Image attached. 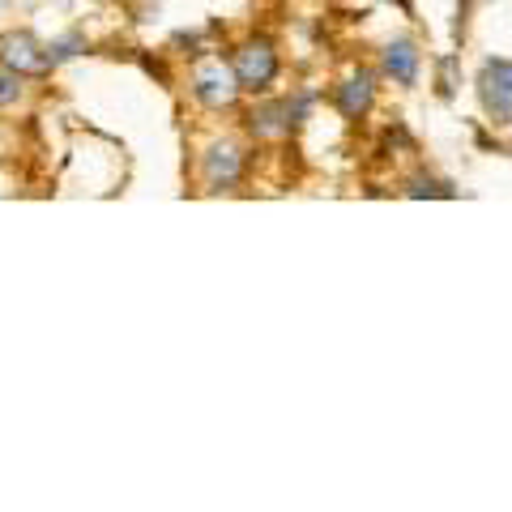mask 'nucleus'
Listing matches in <instances>:
<instances>
[{
	"mask_svg": "<svg viewBox=\"0 0 512 512\" xmlns=\"http://www.w3.org/2000/svg\"><path fill=\"white\" fill-rule=\"evenodd\" d=\"M0 64L30 77V82H43V77L56 73V60L47 52V43L35 39L30 30H5V35H0Z\"/></svg>",
	"mask_w": 512,
	"mask_h": 512,
	"instance_id": "1",
	"label": "nucleus"
},
{
	"mask_svg": "<svg viewBox=\"0 0 512 512\" xmlns=\"http://www.w3.org/2000/svg\"><path fill=\"white\" fill-rule=\"evenodd\" d=\"M231 73H235L239 90H252V94L269 90V86H274V77H278V47L269 39H248L235 52Z\"/></svg>",
	"mask_w": 512,
	"mask_h": 512,
	"instance_id": "2",
	"label": "nucleus"
},
{
	"mask_svg": "<svg viewBox=\"0 0 512 512\" xmlns=\"http://www.w3.org/2000/svg\"><path fill=\"white\" fill-rule=\"evenodd\" d=\"M192 99L205 103V107H214V111H227L239 99V82H235L231 64L201 60L197 69H192Z\"/></svg>",
	"mask_w": 512,
	"mask_h": 512,
	"instance_id": "3",
	"label": "nucleus"
},
{
	"mask_svg": "<svg viewBox=\"0 0 512 512\" xmlns=\"http://www.w3.org/2000/svg\"><path fill=\"white\" fill-rule=\"evenodd\" d=\"M201 175H205V188H214V192L235 188L239 175H244V150H239V141L231 137L210 141V150L201 154Z\"/></svg>",
	"mask_w": 512,
	"mask_h": 512,
	"instance_id": "4",
	"label": "nucleus"
},
{
	"mask_svg": "<svg viewBox=\"0 0 512 512\" xmlns=\"http://www.w3.org/2000/svg\"><path fill=\"white\" fill-rule=\"evenodd\" d=\"M478 90H483V107L495 120H512V60H491L478 77Z\"/></svg>",
	"mask_w": 512,
	"mask_h": 512,
	"instance_id": "5",
	"label": "nucleus"
},
{
	"mask_svg": "<svg viewBox=\"0 0 512 512\" xmlns=\"http://www.w3.org/2000/svg\"><path fill=\"white\" fill-rule=\"evenodd\" d=\"M295 103L291 99H269V103H256L252 111H248V128L256 137H282L286 128L295 124Z\"/></svg>",
	"mask_w": 512,
	"mask_h": 512,
	"instance_id": "6",
	"label": "nucleus"
},
{
	"mask_svg": "<svg viewBox=\"0 0 512 512\" xmlns=\"http://www.w3.org/2000/svg\"><path fill=\"white\" fill-rule=\"evenodd\" d=\"M384 73L393 77V82L402 86H414L419 82V47H414L410 39H397L384 47Z\"/></svg>",
	"mask_w": 512,
	"mask_h": 512,
	"instance_id": "7",
	"label": "nucleus"
},
{
	"mask_svg": "<svg viewBox=\"0 0 512 512\" xmlns=\"http://www.w3.org/2000/svg\"><path fill=\"white\" fill-rule=\"evenodd\" d=\"M26 107H30V77L0 64V116H18Z\"/></svg>",
	"mask_w": 512,
	"mask_h": 512,
	"instance_id": "8",
	"label": "nucleus"
},
{
	"mask_svg": "<svg viewBox=\"0 0 512 512\" xmlns=\"http://www.w3.org/2000/svg\"><path fill=\"white\" fill-rule=\"evenodd\" d=\"M372 99H376V90H372V77L367 73L350 77V82L338 90V107H342V116H350V120H359L363 111L372 107Z\"/></svg>",
	"mask_w": 512,
	"mask_h": 512,
	"instance_id": "9",
	"label": "nucleus"
},
{
	"mask_svg": "<svg viewBox=\"0 0 512 512\" xmlns=\"http://www.w3.org/2000/svg\"><path fill=\"white\" fill-rule=\"evenodd\" d=\"M410 197H444V188H436V184H431V180H410Z\"/></svg>",
	"mask_w": 512,
	"mask_h": 512,
	"instance_id": "10",
	"label": "nucleus"
},
{
	"mask_svg": "<svg viewBox=\"0 0 512 512\" xmlns=\"http://www.w3.org/2000/svg\"><path fill=\"white\" fill-rule=\"evenodd\" d=\"M5 146H9V128L0 124V154H5Z\"/></svg>",
	"mask_w": 512,
	"mask_h": 512,
	"instance_id": "11",
	"label": "nucleus"
},
{
	"mask_svg": "<svg viewBox=\"0 0 512 512\" xmlns=\"http://www.w3.org/2000/svg\"><path fill=\"white\" fill-rule=\"evenodd\" d=\"M5 5H9V0H0V9H5Z\"/></svg>",
	"mask_w": 512,
	"mask_h": 512,
	"instance_id": "12",
	"label": "nucleus"
}]
</instances>
